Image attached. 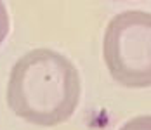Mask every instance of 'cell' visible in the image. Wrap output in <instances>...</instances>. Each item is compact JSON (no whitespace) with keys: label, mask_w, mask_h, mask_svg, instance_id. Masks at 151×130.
<instances>
[{"label":"cell","mask_w":151,"mask_h":130,"mask_svg":"<svg viewBox=\"0 0 151 130\" xmlns=\"http://www.w3.org/2000/svg\"><path fill=\"white\" fill-rule=\"evenodd\" d=\"M5 96L17 118L38 127H56L68 121L78 108L80 73L61 52L33 49L14 62Z\"/></svg>","instance_id":"1"},{"label":"cell","mask_w":151,"mask_h":130,"mask_svg":"<svg viewBox=\"0 0 151 130\" xmlns=\"http://www.w3.org/2000/svg\"><path fill=\"white\" fill-rule=\"evenodd\" d=\"M120 130H151V115L134 116L129 121H125Z\"/></svg>","instance_id":"3"},{"label":"cell","mask_w":151,"mask_h":130,"mask_svg":"<svg viewBox=\"0 0 151 130\" xmlns=\"http://www.w3.org/2000/svg\"><path fill=\"white\" fill-rule=\"evenodd\" d=\"M11 29V19H9V12L4 2H0V45L5 40V37L9 35Z\"/></svg>","instance_id":"4"},{"label":"cell","mask_w":151,"mask_h":130,"mask_svg":"<svg viewBox=\"0 0 151 130\" xmlns=\"http://www.w3.org/2000/svg\"><path fill=\"white\" fill-rule=\"evenodd\" d=\"M103 57L120 85L151 87V12L132 9L113 16L103 37Z\"/></svg>","instance_id":"2"}]
</instances>
